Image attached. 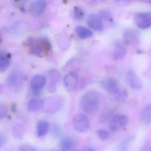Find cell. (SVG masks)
Masks as SVG:
<instances>
[{
    "instance_id": "f35d334b",
    "label": "cell",
    "mask_w": 151,
    "mask_h": 151,
    "mask_svg": "<svg viewBox=\"0 0 151 151\" xmlns=\"http://www.w3.org/2000/svg\"><path fill=\"white\" fill-rule=\"evenodd\" d=\"M61 151V150H58V151Z\"/></svg>"
},
{
    "instance_id": "7a4b0ae2",
    "label": "cell",
    "mask_w": 151,
    "mask_h": 151,
    "mask_svg": "<svg viewBox=\"0 0 151 151\" xmlns=\"http://www.w3.org/2000/svg\"><path fill=\"white\" fill-rule=\"evenodd\" d=\"M100 95L98 91L91 90L85 92L81 98L80 106L86 114L93 115L99 110Z\"/></svg>"
},
{
    "instance_id": "6da1fadb",
    "label": "cell",
    "mask_w": 151,
    "mask_h": 151,
    "mask_svg": "<svg viewBox=\"0 0 151 151\" xmlns=\"http://www.w3.org/2000/svg\"><path fill=\"white\" fill-rule=\"evenodd\" d=\"M30 54L42 58L48 55L51 51V44L46 37H30L25 41Z\"/></svg>"
},
{
    "instance_id": "f1b7e54d",
    "label": "cell",
    "mask_w": 151,
    "mask_h": 151,
    "mask_svg": "<svg viewBox=\"0 0 151 151\" xmlns=\"http://www.w3.org/2000/svg\"><path fill=\"white\" fill-rule=\"evenodd\" d=\"M8 112L7 106L3 103H0V119H4Z\"/></svg>"
},
{
    "instance_id": "d6a6232c",
    "label": "cell",
    "mask_w": 151,
    "mask_h": 151,
    "mask_svg": "<svg viewBox=\"0 0 151 151\" xmlns=\"http://www.w3.org/2000/svg\"><path fill=\"white\" fill-rule=\"evenodd\" d=\"M84 151H96V150L93 148L89 147V148H86Z\"/></svg>"
},
{
    "instance_id": "f546056e",
    "label": "cell",
    "mask_w": 151,
    "mask_h": 151,
    "mask_svg": "<svg viewBox=\"0 0 151 151\" xmlns=\"http://www.w3.org/2000/svg\"><path fill=\"white\" fill-rule=\"evenodd\" d=\"M28 0H13V3L14 6L22 9L24 7Z\"/></svg>"
},
{
    "instance_id": "4fadbf2b",
    "label": "cell",
    "mask_w": 151,
    "mask_h": 151,
    "mask_svg": "<svg viewBox=\"0 0 151 151\" xmlns=\"http://www.w3.org/2000/svg\"><path fill=\"white\" fill-rule=\"evenodd\" d=\"M87 23L93 30L101 31L104 29V25L102 18L96 14H91L87 18Z\"/></svg>"
},
{
    "instance_id": "8fae6325",
    "label": "cell",
    "mask_w": 151,
    "mask_h": 151,
    "mask_svg": "<svg viewBox=\"0 0 151 151\" xmlns=\"http://www.w3.org/2000/svg\"><path fill=\"white\" fill-rule=\"evenodd\" d=\"M123 38L126 44L128 45H136L139 42V33L135 29L132 28L127 29L123 32Z\"/></svg>"
},
{
    "instance_id": "7402d4cb",
    "label": "cell",
    "mask_w": 151,
    "mask_h": 151,
    "mask_svg": "<svg viewBox=\"0 0 151 151\" xmlns=\"http://www.w3.org/2000/svg\"><path fill=\"white\" fill-rule=\"evenodd\" d=\"M141 119L145 124L151 123V104L145 106L141 111Z\"/></svg>"
},
{
    "instance_id": "1f68e13d",
    "label": "cell",
    "mask_w": 151,
    "mask_h": 151,
    "mask_svg": "<svg viewBox=\"0 0 151 151\" xmlns=\"http://www.w3.org/2000/svg\"><path fill=\"white\" fill-rule=\"evenodd\" d=\"M6 142V138L4 135L0 132V147L4 145Z\"/></svg>"
},
{
    "instance_id": "ba28073f",
    "label": "cell",
    "mask_w": 151,
    "mask_h": 151,
    "mask_svg": "<svg viewBox=\"0 0 151 151\" xmlns=\"http://www.w3.org/2000/svg\"><path fill=\"white\" fill-rule=\"evenodd\" d=\"M49 81L48 90L50 92H54L57 89L58 84L61 81L62 75L58 71L51 70L48 73Z\"/></svg>"
},
{
    "instance_id": "5bb4252c",
    "label": "cell",
    "mask_w": 151,
    "mask_h": 151,
    "mask_svg": "<svg viewBox=\"0 0 151 151\" xmlns=\"http://www.w3.org/2000/svg\"><path fill=\"white\" fill-rule=\"evenodd\" d=\"M101 87L109 93L113 94L119 87L118 81L114 78H108L100 82Z\"/></svg>"
},
{
    "instance_id": "cb8c5ba5",
    "label": "cell",
    "mask_w": 151,
    "mask_h": 151,
    "mask_svg": "<svg viewBox=\"0 0 151 151\" xmlns=\"http://www.w3.org/2000/svg\"><path fill=\"white\" fill-rule=\"evenodd\" d=\"M73 18L76 21H81L83 19L85 15L84 11L79 6H75L73 9Z\"/></svg>"
},
{
    "instance_id": "836d02e7",
    "label": "cell",
    "mask_w": 151,
    "mask_h": 151,
    "mask_svg": "<svg viewBox=\"0 0 151 151\" xmlns=\"http://www.w3.org/2000/svg\"><path fill=\"white\" fill-rule=\"evenodd\" d=\"M12 109L13 111H16V105L15 104H13V106H12Z\"/></svg>"
},
{
    "instance_id": "9c48e42d",
    "label": "cell",
    "mask_w": 151,
    "mask_h": 151,
    "mask_svg": "<svg viewBox=\"0 0 151 151\" xmlns=\"http://www.w3.org/2000/svg\"><path fill=\"white\" fill-rule=\"evenodd\" d=\"M50 0H36L30 5V13L35 17L40 16L45 11Z\"/></svg>"
},
{
    "instance_id": "8d00e7d4",
    "label": "cell",
    "mask_w": 151,
    "mask_h": 151,
    "mask_svg": "<svg viewBox=\"0 0 151 151\" xmlns=\"http://www.w3.org/2000/svg\"><path fill=\"white\" fill-rule=\"evenodd\" d=\"M72 151H80L77 150H73Z\"/></svg>"
},
{
    "instance_id": "74e56055",
    "label": "cell",
    "mask_w": 151,
    "mask_h": 151,
    "mask_svg": "<svg viewBox=\"0 0 151 151\" xmlns=\"http://www.w3.org/2000/svg\"><path fill=\"white\" fill-rule=\"evenodd\" d=\"M1 42V37H0V42Z\"/></svg>"
},
{
    "instance_id": "52a82bcc",
    "label": "cell",
    "mask_w": 151,
    "mask_h": 151,
    "mask_svg": "<svg viewBox=\"0 0 151 151\" xmlns=\"http://www.w3.org/2000/svg\"><path fill=\"white\" fill-rule=\"evenodd\" d=\"M63 104V99L62 97L58 96L51 97L46 102V110L50 113H54L61 108Z\"/></svg>"
},
{
    "instance_id": "5b68a950",
    "label": "cell",
    "mask_w": 151,
    "mask_h": 151,
    "mask_svg": "<svg viewBox=\"0 0 151 151\" xmlns=\"http://www.w3.org/2000/svg\"><path fill=\"white\" fill-rule=\"evenodd\" d=\"M73 126L75 130L80 133H85L88 130L90 122L87 115L83 114H77L73 119Z\"/></svg>"
},
{
    "instance_id": "603a6c76",
    "label": "cell",
    "mask_w": 151,
    "mask_h": 151,
    "mask_svg": "<svg viewBox=\"0 0 151 151\" xmlns=\"http://www.w3.org/2000/svg\"><path fill=\"white\" fill-rule=\"evenodd\" d=\"M73 140L68 137L63 138L60 143V148L62 151H72L74 146Z\"/></svg>"
},
{
    "instance_id": "484cf974",
    "label": "cell",
    "mask_w": 151,
    "mask_h": 151,
    "mask_svg": "<svg viewBox=\"0 0 151 151\" xmlns=\"http://www.w3.org/2000/svg\"><path fill=\"white\" fill-rule=\"evenodd\" d=\"M113 115V112L111 110L105 111L100 115L99 119V122L100 123H104L109 119H111Z\"/></svg>"
},
{
    "instance_id": "7c38bea8",
    "label": "cell",
    "mask_w": 151,
    "mask_h": 151,
    "mask_svg": "<svg viewBox=\"0 0 151 151\" xmlns=\"http://www.w3.org/2000/svg\"><path fill=\"white\" fill-rule=\"evenodd\" d=\"M127 81L129 87L136 90H141L142 88V83L140 78L134 70H130L127 75Z\"/></svg>"
},
{
    "instance_id": "d4e9b609",
    "label": "cell",
    "mask_w": 151,
    "mask_h": 151,
    "mask_svg": "<svg viewBox=\"0 0 151 151\" xmlns=\"http://www.w3.org/2000/svg\"><path fill=\"white\" fill-rule=\"evenodd\" d=\"M98 137L101 141H106L109 140L111 137V132L107 130L99 129L96 132Z\"/></svg>"
},
{
    "instance_id": "8992f818",
    "label": "cell",
    "mask_w": 151,
    "mask_h": 151,
    "mask_svg": "<svg viewBox=\"0 0 151 151\" xmlns=\"http://www.w3.org/2000/svg\"><path fill=\"white\" fill-rule=\"evenodd\" d=\"M136 25L140 29H146L151 27V12H139L134 17Z\"/></svg>"
},
{
    "instance_id": "277c9868",
    "label": "cell",
    "mask_w": 151,
    "mask_h": 151,
    "mask_svg": "<svg viewBox=\"0 0 151 151\" xmlns=\"http://www.w3.org/2000/svg\"><path fill=\"white\" fill-rule=\"evenodd\" d=\"M46 83L47 79L43 76L37 75L34 76L31 82V89L32 95L35 96H40Z\"/></svg>"
},
{
    "instance_id": "83f0119b",
    "label": "cell",
    "mask_w": 151,
    "mask_h": 151,
    "mask_svg": "<svg viewBox=\"0 0 151 151\" xmlns=\"http://www.w3.org/2000/svg\"><path fill=\"white\" fill-rule=\"evenodd\" d=\"M13 133L15 137L17 138H21L24 134V129L22 127H17L14 129Z\"/></svg>"
},
{
    "instance_id": "d6986e66",
    "label": "cell",
    "mask_w": 151,
    "mask_h": 151,
    "mask_svg": "<svg viewBox=\"0 0 151 151\" xmlns=\"http://www.w3.org/2000/svg\"><path fill=\"white\" fill-rule=\"evenodd\" d=\"M113 95L116 101L119 102H124L128 96V91L126 88L119 86Z\"/></svg>"
},
{
    "instance_id": "30bf717a",
    "label": "cell",
    "mask_w": 151,
    "mask_h": 151,
    "mask_svg": "<svg viewBox=\"0 0 151 151\" xmlns=\"http://www.w3.org/2000/svg\"><path fill=\"white\" fill-rule=\"evenodd\" d=\"M78 82V75L76 72H70L64 79V84L67 91L72 92L76 88Z\"/></svg>"
},
{
    "instance_id": "44dd1931",
    "label": "cell",
    "mask_w": 151,
    "mask_h": 151,
    "mask_svg": "<svg viewBox=\"0 0 151 151\" xmlns=\"http://www.w3.org/2000/svg\"><path fill=\"white\" fill-rule=\"evenodd\" d=\"M75 31L79 38L82 40L91 38L93 35L92 32L91 30L81 26L76 27Z\"/></svg>"
},
{
    "instance_id": "9a60e30c",
    "label": "cell",
    "mask_w": 151,
    "mask_h": 151,
    "mask_svg": "<svg viewBox=\"0 0 151 151\" xmlns=\"http://www.w3.org/2000/svg\"><path fill=\"white\" fill-rule=\"evenodd\" d=\"M127 49L123 42L117 41L114 44V48L113 53V56L116 60H122L126 57Z\"/></svg>"
},
{
    "instance_id": "4dcf8cb0",
    "label": "cell",
    "mask_w": 151,
    "mask_h": 151,
    "mask_svg": "<svg viewBox=\"0 0 151 151\" xmlns=\"http://www.w3.org/2000/svg\"><path fill=\"white\" fill-rule=\"evenodd\" d=\"M19 151H36V150L31 145H24L20 146Z\"/></svg>"
},
{
    "instance_id": "ab89813d",
    "label": "cell",
    "mask_w": 151,
    "mask_h": 151,
    "mask_svg": "<svg viewBox=\"0 0 151 151\" xmlns=\"http://www.w3.org/2000/svg\"></svg>"
},
{
    "instance_id": "4316f807",
    "label": "cell",
    "mask_w": 151,
    "mask_h": 151,
    "mask_svg": "<svg viewBox=\"0 0 151 151\" xmlns=\"http://www.w3.org/2000/svg\"><path fill=\"white\" fill-rule=\"evenodd\" d=\"M52 133L54 137L56 138H60L63 135V130L57 124H54L52 127Z\"/></svg>"
},
{
    "instance_id": "ffe728a7",
    "label": "cell",
    "mask_w": 151,
    "mask_h": 151,
    "mask_svg": "<svg viewBox=\"0 0 151 151\" xmlns=\"http://www.w3.org/2000/svg\"><path fill=\"white\" fill-rule=\"evenodd\" d=\"M49 128V124L45 121L38 122L36 126L37 134L39 137H42L47 134Z\"/></svg>"
},
{
    "instance_id": "2e32d148",
    "label": "cell",
    "mask_w": 151,
    "mask_h": 151,
    "mask_svg": "<svg viewBox=\"0 0 151 151\" xmlns=\"http://www.w3.org/2000/svg\"><path fill=\"white\" fill-rule=\"evenodd\" d=\"M24 79V76L22 73L18 72H13L8 78V83L10 87H19L23 83Z\"/></svg>"
},
{
    "instance_id": "d590c367",
    "label": "cell",
    "mask_w": 151,
    "mask_h": 151,
    "mask_svg": "<svg viewBox=\"0 0 151 151\" xmlns=\"http://www.w3.org/2000/svg\"><path fill=\"white\" fill-rule=\"evenodd\" d=\"M148 3L151 5V0H149V1H148Z\"/></svg>"
},
{
    "instance_id": "ac0fdd59",
    "label": "cell",
    "mask_w": 151,
    "mask_h": 151,
    "mask_svg": "<svg viewBox=\"0 0 151 151\" xmlns=\"http://www.w3.org/2000/svg\"><path fill=\"white\" fill-rule=\"evenodd\" d=\"M44 106V102L42 99H32L30 100L27 106V110L30 112L40 111Z\"/></svg>"
},
{
    "instance_id": "e575fe53",
    "label": "cell",
    "mask_w": 151,
    "mask_h": 151,
    "mask_svg": "<svg viewBox=\"0 0 151 151\" xmlns=\"http://www.w3.org/2000/svg\"><path fill=\"white\" fill-rule=\"evenodd\" d=\"M116 1H130V0H116Z\"/></svg>"
},
{
    "instance_id": "3957f363",
    "label": "cell",
    "mask_w": 151,
    "mask_h": 151,
    "mask_svg": "<svg viewBox=\"0 0 151 151\" xmlns=\"http://www.w3.org/2000/svg\"><path fill=\"white\" fill-rule=\"evenodd\" d=\"M129 122L127 115L123 114H114L110 119L109 127L111 132L116 133L122 129Z\"/></svg>"
},
{
    "instance_id": "e0dca14e",
    "label": "cell",
    "mask_w": 151,
    "mask_h": 151,
    "mask_svg": "<svg viewBox=\"0 0 151 151\" xmlns=\"http://www.w3.org/2000/svg\"><path fill=\"white\" fill-rule=\"evenodd\" d=\"M11 55L4 51H0V72L6 71L11 64Z\"/></svg>"
}]
</instances>
